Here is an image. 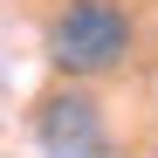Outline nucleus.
Wrapping results in <instances>:
<instances>
[{"label":"nucleus","mask_w":158,"mask_h":158,"mask_svg":"<svg viewBox=\"0 0 158 158\" xmlns=\"http://www.w3.org/2000/svg\"><path fill=\"white\" fill-rule=\"evenodd\" d=\"M41 48L48 62L62 76H110L131 62V48H138V21H131L124 0H62L55 14H48L41 28Z\"/></svg>","instance_id":"1"},{"label":"nucleus","mask_w":158,"mask_h":158,"mask_svg":"<svg viewBox=\"0 0 158 158\" xmlns=\"http://www.w3.org/2000/svg\"><path fill=\"white\" fill-rule=\"evenodd\" d=\"M35 138L48 158H103L110 151V124H103V103L83 89H62L35 110Z\"/></svg>","instance_id":"2"}]
</instances>
